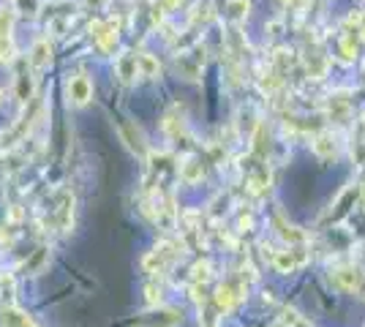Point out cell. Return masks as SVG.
<instances>
[{
  "mask_svg": "<svg viewBox=\"0 0 365 327\" xmlns=\"http://www.w3.org/2000/svg\"><path fill=\"white\" fill-rule=\"evenodd\" d=\"M182 322V311L175 306H155L137 319L139 327H178Z\"/></svg>",
  "mask_w": 365,
  "mask_h": 327,
  "instance_id": "3",
  "label": "cell"
},
{
  "mask_svg": "<svg viewBox=\"0 0 365 327\" xmlns=\"http://www.w3.org/2000/svg\"><path fill=\"white\" fill-rule=\"evenodd\" d=\"M137 68H139V77H145V79L161 77V63H158V58L148 55V52H139L137 55Z\"/></svg>",
  "mask_w": 365,
  "mask_h": 327,
  "instance_id": "14",
  "label": "cell"
},
{
  "mask_svg": "<svg viewBox=\"0 0 365 327\" xmlns=\"http://www.w3.org/2000/svg\"><path fill=\"white\" fill-rule=\"evenodd\" d=\"M360 197H363V186H346L341 194H338V199H335L333 204H330V213H327V221H333V224H338L341 218H346L351 213V207L360 202Z\"/></svg>",
  "mask_w": 365,
  "mask_h": 327,
  "instance_id": "6",
  "label": "cell"
},
{
  "mask_svg": "<svg viewBox=\"0 0 365 327\" xmlns=\"http://www.w3.org/2000/svg\"><path fill=\"white\" fill-rule=\"evenodd\" d=\"M363 210H365V199H363Z\"/></svg>",
  "mask_w": 365,
  "mask_h": 327,
  "instance_id": "27",
  "label": "cell"
},
{
  "mask_svg": "<svg viewBox=\"0 0 365 327\" xmlns=\"http://www.w3.org/2000/svg\"><path fill=\"white\" fill-rule=\"evenodd\" d=\"M281 28H284V22H281V19H273V22H270L264 31H267V36H278V33H281Z\"/></svg>",
  "mask_w": 365,
  "mask_h": 327,
  "instance_id": "25",
  "label": "cell"
},
{
  "mask_svg": "<svg viewBox=\"0 0 365 327\" xmlns=\"http://www.w3.org/2000/svg\"><path fill=\"white\" fill-rule=\"evenodd\" d=\"M303 63H305V71H308V79H324L327 71H330V58L324 55L319 41H311L305 47Z\"/></svg>",
  "mask_w": 365,
  "mask_h": 327,
  "instance_id": "5",
  "label": "cell"
},
{
  "mask_svg": "<svg viewBox=\"0 0 365 327\" xmlns=\"http://www.w3.org/2000/svg\"><path fill=\"white\" fill-rule=\"evenodd\" d=\"M14 55V44H11V36H0V63L9 61Z\"/></svg>",
  "mask_w": 365,
  "mask_h": 327,
  "instance_id": "22",
  "label": "cell"
},
{
  "mask_svg": "<svg viewBox=\"0 0 365 327\" xmlns=\"http://www.w3.org/2000/svg\"><path fill=\"white\" fill-rule=\"evenodd\" d=\"M0 36H11V14H0Z\"/></svg>",
  "mask_w": 365,
  "mask_h": 327,
  "instance_id": "23",
  "label": "cell"
},
{
  "mask_svg": "<svg viewBox=\"0 0 365 327\" xmlns=\"http://www.w3.org/2000/svg\"><path fill=\"white\" fill-rule=\"evenodd\" d=\"M308 259H311L308 246H284L278 251H270V265L281 276H292V273L303 270L308 265Z\"/></svg>",
  "mask_w": 365,
  "mask_h": 327,
  "instance_id": "1",
  "label": "cell"
},
{
  "mask_svg": "<svg viewBox=\"0 0 365 327\" xmlns=\"http://www.w3.org/2000/svg\"><path fill=\"white\" fill-rule=\"evenodd\" d=\"M360 3H363V9H365V0H360Z\"/></svg>",
  "mask_w": 365,
  "mask_h": 327,
  "instance_id": "26",
  "label": "cell"
},
{
  "mask_svg": "<svg viewBox=\"0 0 365 327\" xmlns=\"http://www.w3.org/2000/svg\"><path fill=\"white\" fill-rule=\"evenodd\" d=\"M0 322H3V327H38L28 313L19 311V308H3Z\"/></svg>",
  "mask_w": 365,
  "mask_h": 327,
  "instance_id": "16",
  "label": "cell"
},
{
  "mask_svg": "<svg viewBox=\"0 0 365 327\" xmlns=\"http://www.w3.org/2000/svg\"><path fill=\"white\" fill-rule=\"evenodd\" d=\"M115 71H118L120 82H125V85L137 82V77H139L137 55H134V52H123V55H118V61H115Z\"/></svg>",
  "mask_w": 365,
  "mask_h": 327,
  "instance_id": "10",
  "label": "cell"
},
{
  "mask_svg": "<svg viewBox=\"0 0 365 327\" xmlns=\"http://www.w3.org/2000/svg\"><path fill=\"white\" fill-rule=\"evenodd\" d=\"M93 33H96V44L104 52H112L118 47V28L112 22H93Z\"/></svg>",
  "mask_w": 365,
  "mask_h": 327,
  "instance_id": "12",
  "label": "cell"
},
{
  "mask_svg": "<svg viewBox=\"0 0 365 327\" xmlns=\"http://www.w3.org/2000/svg\"><path fill=\"white\" fill-rule=\"evenodd\" d=\"M93 98V82L85 74H76V77L68 79V101L74 107H85Z\"/></svg>",
  "mask_w": 365,
  "mask_h": 327,
  "instance_id": "9",
  "label": "cell"
},
{
  "mask_svg": "<svg viewBox=\"0 0 365 327\" xmlns=\"http://www.w3.org/2000/svg\"><path fill=\"white\" fill-rule=\"evenodd\" d=\"M202 175H205V167H202V161L199 158H185V164H180V180L182 183H188V186H194L202 180Z\"/></svg>",
  "mask_w": 365,
  "mask_h": 327,
  "instance_id": "15",
  "label": "cell"
},
{
  "mask_svg": "<svg viewBox=\"0 0 365 327\" xmlns=\"http://www.w3.org/2000/svg\"><path fill=\"white\" fill-rule=\"evenodd\" d=\"M338 147H341V142L335 137L333 131H319V134H314V140H311V150L317 153V158L322 161H335L338 158Z\"/></svg>",
  "mask_w": 365,
  "mask_h": 327,
  "instance_id": "7",
  "label": "cell"
},
{
  "mask_svg": "<svg viewBox=\"0 0 365 327\" xmlns=\"http://www.w3.org/2000/svg\"><path fill=\"white\" fill-rule=\"evenodd\" d=\"M270 327H314V325H311V319L303 316L300 311H294V308H284L281 316H275Z\"/></svg>",
  "mask_w": 365,
  "mask_h": 327,
  "instance_id": "13",
  "label": "cell"
},
{
  "mask_svg": "<svg viewBox=\"0 0 365 327\" xmlns=\"http://www.w3.org/2000/svg\"><path fill=\"white\" fill-rule=\"evenodd\" d=\"M123 137L128 140V147L137 150V153H145V137L134 123H125L123 125Z\"/></svg>",
  "mask_w": 365,
  "mask_h": 327,
  "instance_id": "19",
  "label": "cell"
},
{
  "mask_svg": "<svg viewBox=\"0 0 365 327\" xmlns=\"http://www.w3.org/2000/svg\"><path fill=\"white\" fill-rule=\"evenodd\" d=\"M52 63V44L46 38H38L36 44L31 47V55H28V66L33 71H41Z\"/></svg>",
  "mask_w": 365,
  "mask_h": 327,
  "instance_id": "11",
  "label": "cell"
},
{
  "mask_svg": "<svg viewBox=\"0 0 365 327\" xmlns=\"http://www.w3.org/2000/svg\"><path fill=\"white\" fill-rule=\"evenodd\" d=\"M354 158H357V164L365 167V142H357V147H354Z\"/></svg>",
  "mask_w": 365,
  "mask_h": 327,
  "instance_id": "24",
  "label": "cell"
},
{
  "mask_svg": "<svg viewBox=\"0 0 365 327\" xmlns=\"http://www.w3.org/2000/svg\"><path fill=\"white\" fill-rule=\"evenodd\" d=\"M210 279H213V265L207 259L191 267V284H207Z\"/></svg>",
  "mask_w": 365,
  "mask_h": 327,
  "instance_id": "21",
  "label": "cell"
},
{
  "mask_svg": "<svg viewBox=\"0 0 365 327\" xmlns=\"http://www.w3.org/2000/svg\"><path fill=\"white\" fill-rule=\"evenodd\" d=\"M16 98H19L22 104H28L33 98V77L28 71H19V74H16Z\"/></svg>",
  "mask_w": 365,
  "mask_h": 327,
  "instance_id": "18",
  "label": "cell"
},
{
  "mask_svg": "<svg viewBox=\"0 0 365 327\" xmlns=\"http://www.w3.org/2000/svg\"><path fill=\"white\" fill-rule=\"evenodd\" d=\"M330 279L341 292L357 295L365 300V270L360 265H338L330 270Z\"/></svg>",
  "mask_w": 365,
  "mask_h": 327,
  "instance_id": "2",
  "label": "cell"
},
{
  "mask_svg": "<svg viewBox=\"0 0 365 327\" xmlns=\"http://www.w3.org/2000/svg\"><path fill=\"white\" fill-rule=\"evenodd\" d=\"M175 68L178 74L185 79H199L202 77V68H205V49L194 47V49H185V52H178L175 58Z\"/></svg>",
  "mask_w": 365,
  "mask_h": 327,
  "instance_id": "4",
  "label": "cell"
},
{
  "mask_svg": "<svg viewBox=\"0 0 365 327\" xmlns=\"http://www.w3.org/2000/svg\"><path fill=\"white\" fill-rule=\"evenodd\" d=\"M251 14V3L248 0H227V16L235 25H243Z\"/></svg>",
  "mask_w": 365,
  "mask_h": 327,
  "instance_id": "17",
  "label": "cell"
},
{
  "mask_svg": "<svg viewBox=\"0 0 365 327\" xmlns=\"http://www.w3.org/2000/svg\"><path fill=\"white\" fill-rule=\"evenodd\" d=\"M0 98H3V93H0Z\"/></svg>",
  "mask_w": 365,
  "mask_h": 327,
  "instance_id": "28",
  "label": "cell"
},
{
  "mask_svg": "<svg viewBox=\"0 0 365 327\" xmlns=\"http://www.w3.org/2000/svg\"><path fill=\"white\" fill-rule=\"evenodd\" d=\"M11 6H14L16 14L28 16V19L38 16V11H41V0H11Z\"/></svg>",
  "mask_w": 365,
  "mask_h": 327,
  "instance_id": "20",
  "label": "cell"
},
{
  "mask_svg": "<svg viewBox=\"0 0 365 327\" xmlns=\"http://www.w3.org/2000/svg\"><path fill=\"white\" fill-rule=\"evenodd\" d=\"M273 229L275 234L284 240V246H308V234L300 232L294 224H289L284 216H275L273 218Z\"/></svg>",
  "mask_w": 365,
  "mask_h": 327,
  "instance_id": "8",
  "label": "cell"
}]
</instances>
